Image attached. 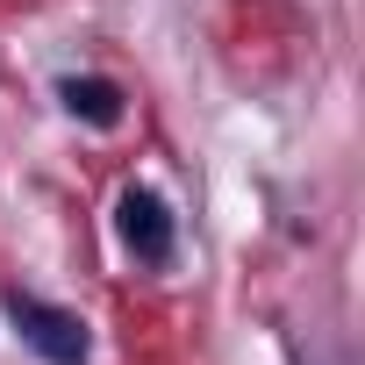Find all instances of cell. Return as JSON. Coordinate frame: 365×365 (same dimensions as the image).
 Returning <instances> with one entry per match:
<instances>
[{"label": "cell", "instance_id": "cell-1", "mask_svg": "<svg viewBox=\"0 0 365 365\" xmlns=\"http://www.w3.org/2000/svg\"><path fill=\"white\" fill-rule=\"evenodd\" d=\"M8 308V322H15V336L43 358V365H86V351H93V336H86V322L72 315V308H58V301H36V294H8L0 301Z\"/></svg>", "mask_w": 365, "mask_h": 365}, {"label": "cell", "instance_id": "cell-2", "mask_svg": "<svg viewBox=\"0 0 365 365\" xmlns=\"http://www.w3.org/2000/svg\"><path fill=\"white\" fill-rule=\"evenodd\" d=\"M115 230H122V244H129V258L136 265H172V208L150 194V187H129L122 201H115Z\"/></svg>", "mask_w": 365, "mask_h": 365}, {"label": "cell", "instance_id": "cell-3", "mask_svg": "<svg viewBox=\"0 0 365 365\" xmlns=\"http://www.w3.org/2000/svg\"><path fill=\"white\" fill-rule=\"evenodd\" d=\"M58 101H65L79 122H93V129H115V122H122V93H115L108 79H65Z\"/></svg>", "mask_w": 365, "mask_h": 365}]
</instances>
